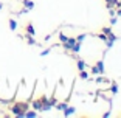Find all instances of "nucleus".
<instances>
[{"label":"nucleus","instance_id":"obj_20","mask_svg":"<svg viewBox=\"0 0 121 118\" xmlns=\"http://www.w3.org/2000/svg\"><path fill=\"white\" fill-rule=\"evenodd\" d=\"M117 20H118V19L115 17V16H112V19H110V25H117Z\"/></svg>","mask_w":121,"mask_h":118},{"label":"nucleus","instance_id":"obj_5","mask_svg":"<svg viewBox=\"0 0 121 118\" xmlns=\"http://www.w3.org/2000/svg\"><path fill=\"white\" fill-rule=\"evenodd\" d=\"M95 65L98 67V70H99V75H106V70H104V61H98Z\"/></svg>","mask_w":121,"mask_h":118},{"label":"nucleus","instance_id":"obj_13","mask_svg":"<svg viewBox=\"0 0 121 118\" xmlns=\"http://www.w3.org/2000/svg\"><path fill=\"white\" fill-rule=\"evenodd\" d=\"M25 37H26V42H28L30 45H34V44H36V40L31 37V34H25Z\"/></svg>","mask_w":121,"mask_h":118},{"label":"nucleus","instance_id":"obj_14","mask_svg":"<svg viewBox=\"0 0 121 118\" xmlns=\"http://www.w3.org/2000/svg\"><path fill=\"white\" fill-rule=\"evenodd\" d=\"M67 39H68V36H65V34H62V33L59 34V40H60L62 44H64V42H67Z\"/></svg>","mask_w":121,"mask_h":118},{"label":"nucleus","instance_id":"obj_21","mask_svg":"<svg viewBox=\"0 0 121 118\" xmlns=\"http://www.w3.org/2000/svg\"><path fill=\"white\" fill-rule=\"evenodd\" d=\"M50 51H51V48H47V50H43L42 53H40V56H47V54L50 53Z\"/></svg>","mask_w":121,"mask_h":118},{"label":"nucleus","instance_id":"obj_19","mask_svg":"<svg viewBox=\"0 0 121 118\" xmlns=\"http://www.w3.org/2000/svg\"><path fill=\"white\" fill-rule=\"evenodd\" d=\"M84 39H86V34H79V36L76 37V42H82Z\"/></svg>","mask_w":121,"mask_h":118},{"label":"nucleus","instance_id":"obj_4","mask_svg":"<svg viewBox=\"0 0 121 118\" xmlns=\"http://www.w3.org/2000/svg\"><path fill=\"white\" fill-rule=\"evenodd\" d=\"M106 5L109 8H112V6H121V2H120V0H106Z\"/></svg>","mask_w":121,"mask_h":118},{"label":"nucleus","instance_id":"obj_8","mask_svg":"<svg viewBox=\"0 0 121 118\" xmlns=\"http://www.w3.org/2000/svg\"><path fill=\"white\" fill-rule=\"evenodd\" d=\"M79 50H81V42H75L70 51H73V53H79Z\"/></svg>","mask_w":121,"mask_h":118},{"label":"nucleus","instance_id":"obj_3","mask_svg":"<svg viewBox=\"0 0 121 118\" xmlns=\"http://www.w3.org/2000/svg\"><path fill=\"white\" fill-rule=\"evenodd\" d=\"M75 110H76V109L73 107V106H67V107L64 109V117H68V115H73V114H75Z\"/></svg>","mask_w":121,"mask_h":118},{"label":"nucleus","instance_id":"obj_2","mask_svg":"<svg viewBox=\"0 0 121 118\" xmlns=\"http://www.w3.org/2000/svg\"><path fill=\"white\" fill-rule=\"evenodd\" d=\"M25 31L28 33V34H31V36H34V34H36V31H34V26H33V23H31V22H28V23H26V26H25Z\"/></svg>","mask_w":121,"mask_h":118},{"label":"nucleus","instance_id":"obj_15","mask_svg":"<svg viewBox=\"0 0 121 118\" xmlns=\"http://www.w3.org/2000/svg\"><path fill=\"white\" fill-rule=\"evenodd\" d=\"M65 107H67V103H62V104H56V109H59V110H64Z\"/></svg>","mask_w":121,"mask_h":118},{"label":"nucleus","instance_id":"obj_17","mask_svg":"<svg viewBox=\"0 0 121 118\" xmlns=\"http://www.w3.org/2000/svg\"><path fill=\"white\" fill-rule=\"evenodd\" d=\"M101 33H104V34H110V28H106V26H103V28H101Z\"/></svg>","mask_w":121,"mask_h":118},{"label":"nucleus","instance_id":"obj_18","mask_svg":"<svg viewBox=\"0 0 121 118\" xmlns=\"http://www.w3.org/2000/svg\"><path fill=\"white\" fill-rule=\"evenodd\" d=\"M118 92V86H117V84H115V82H112V93H113V95H115V93H117Z\"/></svg>","mask_w":121,"mask_h":118},{"label":"nucleus","instance_id":"obj_7","mask_svg":"<svg viewBox=\"0 0 121 118\" xmlns=\"http://www.w3.org/2000/svg\"><path fill=\"white\" fill-rule=\"evenodd\" d=\"M22 3H23V6H25L26 9H33V8H34V3H33L31 0H22Z\"/></svg>","mask_w":121,"mask_h":118},{"label":"nucleus","instance_id":"obj_10","mask_svg":"<svg viewBox=\"0 0 121 118\" xmlns=\"http://www.w3.org/2000/svg\"><path fill=\"white\" fill-rule=\"evenodd\" d=\"M8 23H9V30H11V31H14V30L17 28V22H16L14 19H9V22H8Z\"/></svg>","mask_w":121,"mask_h":118},{"label":"nucleus","instance_id":"obj_1","mask_svg":"<svg viewBox=\"0 0 121 118\" xmlns=\"http://www.w3.org/2000/svg\"><path fill=\"white\" fill-rule=\"evenodd\" d=\"M11 114L16 115V117H23L25 112L28 110V103H16L14 106H11L9 107Z\"/></svg>","mask_w":121,"mask_h":118},{"label":"nucleus","instance_id":"obj_11","mask_svg":"<svg viewBox=\"0 0 121 118\" xmlns=\"http://www.w3.org/2000/svg\"><path fill=\"white\" fill-rule=\"evenodd\" d=\"M23 117H28V118H34V117H37V112H34V110H26Z\"/></svg>","mask_w":121,"mask_h":118},{"label":"nucleus","instance_id":"obj_12","mask_svg":"<svg viewBox=\"0 0 121 118\" xmlns=\"http://www.w3.org/2000/svg\"><path fill=\"white\" fill-rule=\"evenodd\" d=\"M79 78L81 79H87L89 78V73H87L86 70H79Z\"/></svg>","mask_w":121,"mask_h":118},{"label":"nucleus","instance_id":"obj_16","mask_svg":"<svg viewBox=\"0 0 121 118\" xmlns=\"http://www.w3.org/2000/svg\"><path fill=\"white\" fill-rule=\"evenodd\" d=\"M90 72H92L93 75H99V70H98V67H96V65H93V67H92V70H90Z\"/></svg>","mask_w":121,"mask_h":118},{"label":"nucleus","instance_id":"obj_9","mask_svg":"<svg viewBox=\"0 0 121 118\" xmlns=\"http://www.w3.org/2000/svg\"><path fill=\"white\" fill-rule=\"evenodd\" d=\"M76 67H78V70H86V62L82 59H78L76 61Z\"/></svg>","mask_w":121,"mask_h":118},{"label":"nucleus","instance_id":"obj_22","mask_svg":"<svg viewBox=\"0 0 121 118\" xmlns=\"http://www.w3.org/2000/svg\"><path fill=\"white\" fill-rule=\"evenodd\" d=\"M117 16H121V8H120V9L117 11Z\"/></svg>","mask_w":121,"mask_h":118},{"label":"nucleus","instance_id":"obj_6","mask_svg":"<svg viewBox=\"0 0 121 118\" xmlns=\"http://www.w3.org/2000/svg\"><path fill=\"white\" fill-rule=\"evenodd\" d=\"M33 107H34V110H40V109H42V101H40V98L33 101Z\"/></svg>","mask_w":121,"mask_h":118}]
</instances>
